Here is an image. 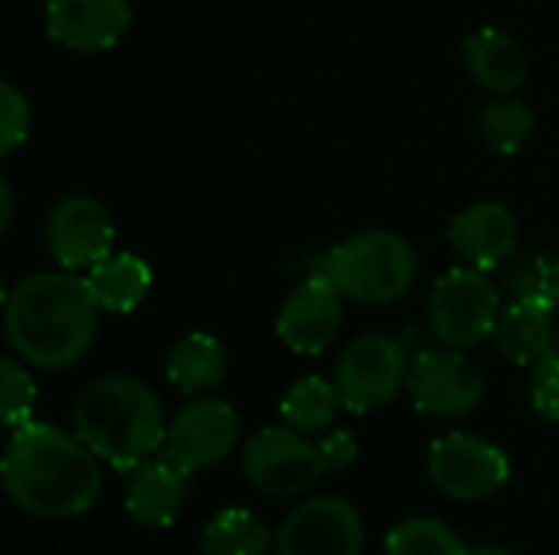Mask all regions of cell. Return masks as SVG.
Returning a JSON list of instances; mask_svg holds the SVG:
<instances>
[{"label":"cell","mask_w":559,"mask_h":555,"mask_svg":"<svg viewBox=\"0 0 559 555\" xmlns=\"http://www.w3.org/2000/svg\"><path fill=\"white\" fill-rule=\"evenodd\" d=\"M10 219H13V190L7 180H0V232L10 229Z\"/></svg>","instance_id":"30"},{"label":"cell","mask_w":559,"mask_h":555,"mask_svg":"<svg viewBox=\"0 0 559 555\" xmlns=\"http://www.w3.org/2000/svg\"><path fill=\"white\" fill-rule=\"evenodd\" d=\"M318 451L324 458L328 474H337V471H347L357 461V438L347 429H328L318 438Z\"/></svg>","instance_id":"29"},{"label":"cell","mask_w":559,"mask_h":555,"mask_svg":"<svg viewBox=\"0 0 559 555\" xmlns=\"http://www.w3.org/2000/svg\"><path fill=\"white\" fill-rule=\"evenodd\" d=\"M429 478L439 494L462 504H475L504 491L511 478V461L498 445L468 432H452L432 445Z\"/></svg>","instance_id":"9"},{"label":"cell","mask_w":559,"mask_h":555,"mask_svg":"<svg viewBox=\"0 0 559 555\" xmlns=\"http://www.w3.org/2000/svg\"><path fill=\"white\" fill-rule=\"evenodd\" d=\"M364 543V517L344 497H314L275 530V555H360Z\"/></svg>","instance_id":"11"},{"label":"cell","mask_w":559,"mask_h":555,"mask_svg":"<svg viewBox=\"0 0 559 555\" xmlns=\"http://www.w3.org/2000/svg\"><path fill=\"white\" fill-rule=\"evenodd\" d=\"M46 245L59 268L88 272L111 255L115 222L95 196H62L46 219Z\"/></svg>","instance_id":"12"},{"label":"cell","mask_w":559,"mask_h":555,"mask_svg":"<svg viewBox=\"0 0 559 555\" xmlns=\"http://www.w3.org/2000/svg\"><path fill=\"white\" fill-rule=\"evenodd\" d=\"M504 291L511 294V301H540V304H559V262L544 258V255H531L524 262H518L508 272Z\"/></svg>","instance_id":"25"},{"label":"cell","mask_w":559,"mask_h":555,"mask_svg":"<svg viewBox=\"0 0 559 555\" xmlns=\"http://www.w3.org/2000/svg\"><path fill=\"white\" fill-rule=\"evenodd\" d=\"M386 555H468L462 536L432 517H416L390 530L386 536Z\"/></svg>","instance_id":"24"},{"label":"cell","mask_w":559,"mask_h":555,"mask_svg":"<svg viewBox=\"0 0 559 555\" xmlns=\"http://www.w3.org/2000/svg\"><path fill=\"white\" fill-rule=\"evenodd\" d=\"M406 389L423 415L465 419L485 399V376L468 357H462V350L436 347V350H419L409 360Z\"/></svg>","instance_id":"8"},{"label":"cell","mask_w":559,"mask_h":555,"mask_svg":"<svg viewBox=\"0 0 559 555\" xmlns=\"http://www.w3.org/2000/svg\"><path fill=\"white\" fill-rule=\"evenodd\" d=\"M341 409L344 406H341V396L334 389V379L305 376L285 393L282 422L292 425L301 435H321V432H328L334 425Z\"/></svg>","instance_id":"22"},{"label":"cell","mask_w":559,"mask_h":555,"mask_svg":"<svg viewBox=\"0 0 559 555\" xmlns=\"http://www.w3.org/2000/svg\"><path fill=\"white\" fill-rule=\"evenodd\" d=\"M29 98L13 85L3 82L0 85V154L10 157L26 137H29Z\"/></svg>","instance_id":"27"},{"label":"cell","mask_w":559,"mask_h":555,"mask_svg":"<svg viewBox=\"0 0 559 555\" xmlns=\"http://www.w3.org/2000/svg\"><path fill=\"white\" fill-rule=\"evenodd\" d=\"M98 301L79 272H36L7 294L3 334L10 350L33 370H69L95 343Z\"/></svg>","instance_id":"2"},{"label":"cell","mask_w":559,"mask_h":555,"mask_svg":"<svg viewBox=\"0 0 559 555\" xmlns=\"http://www.w3.org/2000/svg\"><path fill=\"white\" fill-rule=\"evenodd\" d=\"M554 311L540 301H511L495 330L498 350L514 366H537L554 350Z\"/></svg>","instance_id":"18"},{"label":"cell","mask_w":559,"mask_h":555,"mask_svg":"<svg viewBox=\"0 0 559 555\" xmlns=\"http://www.w3.org/2000/svg\"><path fill=\"white\" fill-rule=\"evenodd\" d=\"M33 406H36V383L26 370V363L10 353L0 360V409H3V425L13 432L26 422H33Z\"/></svg>","instance_id":"26"},{"label":"cell","mask_w":559,"mask_h":555,"mask_svg":"<svg viewBox=\"0 0 559 555\" xmlns=\"http://www.w3.org/2000/svg\"><path fill=\"white\" fill-rule=\"evenodd\" d=\"M242 435L239 412L226 399L213 396H197L177 415L167 422V438H164V455L177 461L183 471H206L223 464Z\"/></svg>","instance_id":"10"},{"label":"cell","mask_w":559,"mask_h":555,"mask_svg":"<svg viewBox=\"0 0 559 555\" xmlns=\"http://www.w3.org/2000/svg\"><path fill=\"white\" fill-rule=\"evenodd\" d=\"M331 285L357 304L383 307L406 298L419 278L413 242L390 229H364L337 242L318 268Z\"/></svg>","instance_id":"4"},{"label":"cell","mask_w":559,"mask_h":555,"mask_svg":"<svg viewBox=\"0 0 559 555\" xmlns=\"http://www.w3.org/2000/svg\"><path fill=\"white\" fill-rule=\"evenodd\" d=\"M187 487H190V471H183L177 461H170L160 451L128 471L124 510L138 527L164 530L180 517L187 504Z\"/></svg>","instance_id":"16"},{"label":"cell","mask_w":559,"mask_h":555,"mask_svg":"<svg viewBox=\"0 0 559 555\" xmlns=\"http://www.w3.org/2000/svg\"><path fill=\"white\" fill-rule=\"evenodd\" d=\"M531 402L544 419L559 422V350H550L534 366V373H531Z\"/></svg>","instance_id":"28"},{"label":"cell","mask_w":559,"mask_h":555,"mask_svg":"<svg viewBox=\"0 0 559 555\" xmlns=\"http://www.w3.org/2000/svg\"><path fill=\"white\" fill-rule=\"evenodd\" d=\"M200 550L203 555H269L275 550V533L252 510L226 507L203 527Z\"/></svg>","instance_id":"21"},{"label":"cell","mask_w":559,"mask_h":555,"mask_svg":"<svg viewBox=\"0 0 559 555\" xmlns=\"http://www.w3.org/2000/svg\"><path fill=\"white\" fill-rule=\"evenodd\" d=\"M534 124H537L534 108L518 95H495L478 111V131H481L485 144L504 157L518 154L531 141Z\"/></svg>","instance_id":"23"},{"label":"cell","mask_w":559,"mask_h":555,"mask_svg":"<svg viewBox=\"0 0 559 555\" xmlns=\"http://www.w3.org/2000/svg\"><path fill=\"white\" fill-rule=\"evenodd\" d=\"M468 555H518L511 546H501V543H478V546H468Z\"/></svg>","instance_id":"31"},{"label":"cell","mask_w":559,"mask_h":555,"mask_svg":"<svg viewBox=\"0 0 559 555\" xmlns=\"http://www.w3.org/2000/svg\"><path fill=\"white\" fill-rule=\"evenodd\" d=\"M85 281L98 301L102 311L108 314H131L151 291V265L141 255L131 252H111L102 258L95 268L85 272Z\"/></svg>","instance_id":"19"},{"label":"cell","mask_w":559,"mask_h":555,"mask_svg":"<svg viewBox=\"0 0 559 555\" xmlns=\"http://www.w3.org/2000/svg\"><path fill=\"white\" fill-rule=\"evenodd\" d=\"M462 56H465V69L472 72V79L495 95H514L527 82V72H531L524 46L498 26L475 29L462 43Z\"/></svg>","instance_id":"17"},{"label":"cell","mask_w":559,"mask_h":555,"mask_svg":"<svg viewBox=\"0 0 559 555\" xmlns=\"http://www.w3.org/2000/svg\"><path fill=\"white\" fill-rule=\"evenodd\" d=\"M449 245L478 272H491L504 265L518 249V219L498 200H481L465 206L449 226Z\"/></svg>","instance_id":"15"},{"label":"cell","mask_w":559,"mask_h":555,"mask_svg":"<svg viewBox=\"0 0 559 555\" xmlns=\"http://www.w3.org/2000/svg\"><path fill=\"white\" fill-rule=\"evenodd\" d=\"M501 291L498 285L472 268L459 265L445 272L429 294V330L442 347L452 350H472L495 337L501 321Z\"/></svg>","instance_id":"5"},{"label":"cell","mask_w":559,"mask_h":555,"mask_svg":"<svg viewBox=\"0 0 559 555\" xmlns=\"http://www.w3.org/2000/svg\"><path fill=\"white\" fill-rule=\"evenodd\" d=\"M131 26V0H49L46 33L75 52H105Z\"/></svg>","instance_id":"14"},{"label":"cell","mask_w":559,"mask_h":555,"mask_svg":"<svg viewBox=\"0 0 559 555\" xmlns=\"http://www.w3.org/2000/svg\"><path fill=\"white\" fill-rule=\"evenodd\" d=\"M98 455L75 435L46 422L13 429L0 474L7 497L36 520H72L102 494Z\"/></svg>","instance_id":"1"},{"label":"cell","mask_w":559,"mask_h":555,"mask_svg":"<svg viewBox=\"0 0 559 555\" xmlns=\"http://www.w3.org/2000/svg\"><path fill=\"white\" fill-rule=\"evenodd\" d=\"M167 379L183 396H206L226 379V350L210 334H187L167 353Z\"/></svg>","instance_id":"20"},{"label":"cell","mask_w":559,"mask_h":555,"mask_svg":"<svg viewBox=\"0 0 559 555\" xmlns=\"http://www.w3.org/2000/svg\"><path fill=\"white\" fill-rule=\"evenodd\" d=\"M246 481L269 497H301L308 494L324 474V458L318 451V442L295 432L292 425H269L259 429L239 455Z\"/></svg>","instance_id":"6"},{"label":"cell","mask_w":559,"mask_h":555,"mask_svg":"<svg viewBox=\"0 0 559 555\" xmlns=\"http://www.w3.org/2000/svg\"><path fill=\"white\" fill-rule=\"evenodd\" d=\"M331 379L341 406L364 415L400 396L409 379V357L400 340L386 334H364L341 350Z\"/></svg>","instance_id":"7"},{"label":"cell","mask_w":559,"mask_h":555,"mask_svg":"<svg viewBox=\"0 0 559 555\" xmlns=\"http://www.w3.org/2000/svg\"><path fill=\"white\" fill-rule=\"evenodd\" d=\"M72 432L115 471H131L154 458L167 438L157 393L134 376H102L72 406Z\"/></svg>","instance_id":"3"},{"label":"cell","mask_w":559,"mask_h":555,"mask_svg":"<svg viewBox=\"0 0 559 555\" xmlns=\"http://www.w3.org/2000/svg\"><path fill=\"white\" fill-rule=\"evenodd\" d=\"M341 324H344V294L331 285V278L311 272L285 298L275 317V334L288 350L301 357H318L337 340Z\"/></svg>","instance_id":"13"}]
</instances>
